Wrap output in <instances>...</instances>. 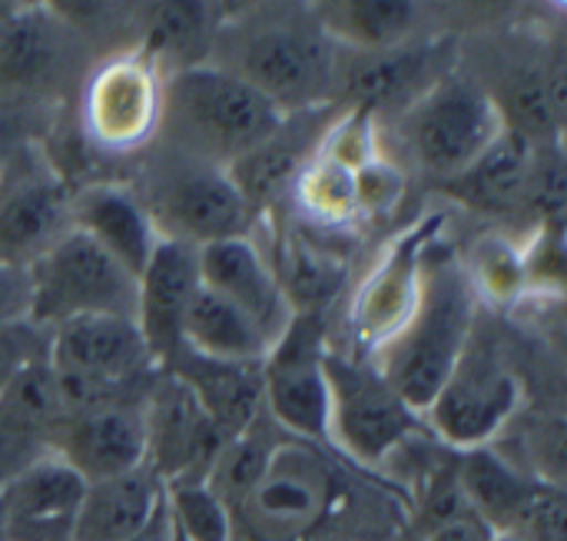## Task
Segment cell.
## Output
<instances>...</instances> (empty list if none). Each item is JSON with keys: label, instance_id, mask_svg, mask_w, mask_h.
I'll use <instances>...</instances> for the list:
<instances>
[{"label": "cell", "instance_id": "obj_1", "mask_svg": "<svg viewBox=\"0 0 567 541\" xmlns=\"http://www.w3.org/2000/svg\"><path fill=\"white\" fill-rule=\"evenodd\" d=\"M206 63H216L262 93L279 113L339 106L346 50L309 20H223Z\"/></svg>", "mask_w": 567, "mask_h": 541}, {"label": "cell", "instance_id": "obj_2", "mask_svg": "<svg viewBox=\"0 0 567 541\" xmlns=\"http://www.w3.org/2000/svg\"><path fill=\"white\" fill-rule=\"evenodd\" d=\"M475 309L468 269L449 253L439 259L425 253L412 316L385 346L369 356V363L412 412L422 416L452 376L478 326Z\"/></svg>", "mask_w": 567, "mask_h": 541}, {"label": "cell", "instance_id": "obj_3", "mask_svg": "<svg viewBox=\"0 0 567 541\" xmlns=\"http://www.w3.org/2000/svg\"><path fill=\"white\" fill-rule=\"evenodd\" d=\"M282 116L236 73L216 63H196L163 73L156 133H163L169 153L229 166L266 140Z\"/></svg>", "mask_w": 567, "mask_h": 541}, {"label": "cell", "instance_id": "obj_4", "mask_svg": "<svg viewBox=\"0 0 567 541\" xmlns=\"http://www.w3.org/2000/svg\"><path fill=\"white\" fill-rule=\"evenodd\" d=\"M136 196L146 206L159 239L186 243L193 249L216 239L249 236L252 229L249 206L226 166L199 163L179 153H166L150 170L146 186Z\"/></svg>", "mask_w": 567, "mask_h": 541}, {"label": "cell", "instance_id": "obj_5", "mask_svg": "<svg viewBox=\"0 0 567 541\" xmlns=\"http://www.w3.org/2000/svg\"><path fill=\"white\" fill-rule=\"evenodd\" d=\"M30 313L40 329L83 316L136 319V276L80 229H70L30 269Z\"/></svg>", "mask_w": 567, "mask_h": 541}, {"label": "cell", "instance_id": "obj_6", "mask_svg": "<svg viewBox=\"0 0 567 541\" xmlns=\"http://www.w3.org/2000/svg\"><path fill=\"white\" fill-rule=\"evenodd\" d=\"M502 133L505 120L492 93L455 70L402 113V143L409 156L445 183L468 170Z\"/></svg>", "mask_w": 567, "mask_h": 541}, {"label": "cell", "instance_id": "obj_7", "mask_svg": "<svg viewBox=\"0 0 567 541\" xmlns=\"http://www.w3.org/2000/svg\"><path fill=\"white\" fill-rule=\"evenodd\" d=\"M73 183L33 136L0 173V266L30 269L73 229Z\"/></svg>", "mask_w": 567, "mask_h": 541}, {"label": "cell", "instance_id": "obj_8", "mask_svg": "<svg viewBox=\"0 0 567 541\" xmlns=\"http://www.w3.org/2000/svg\"><path fill=\"white\" fill-rule=\"evenodd\" d=\"M326 386H329V439L349 459L362 466H379L409 446L422 416L412 412L382 372L369 359L349 353H326Z\"/></svg>", "mask_w": 567, "mask_h": 541}, {"label": "cell", "instance_id": "obj_9", "mask_svg": "<svg viewBox=\"0 0 567 541\" xmlns=\"http://www.w3.org/2000/svg\"><path fill=\"white\" fill-rule=\"evenodd\" d=\"M522 406V379L508 369V363L485 346L475 333L455 363L452 376L422 412L432 436L455 449H485L492 439L515 419Z\"/></svg>", "mask_w": 567, "mask_h": 541}, {"label": "cell", "instance_id": "obj_10", "mask_svg": "<svg viewBox=\"0 0 567 541\" xmlns=\"http://www.w3.org/2000/svg\"><path fill=\"white\" fill-rule=\"evenodd\" d=\"M326 353V319L296 316L262 359V409L269 422L312 446L329 439Z\"/></svg>", "mask_w": 567, "mask_h": 541}, {"label": "cell", "instance_id": "obj_11", "mask_svg": "<svg viewBox=\"0 0 567 541\" xmlns=\"http://www.w3.org/2000/svg\"><path fill=\"white\" fill-rule=\"evenodd\" d=\"M83 40L56 7H10L0 23V103L40 106L80 76Z\"/></svg>", "mask_w": 567, "mask_h": 541}, {"label": "cell", "instance_id": "obj_12", "mask_svg": "<svg viewBox=\"0 0 567 541\" xmlns=\"http://www.w3.org/2000/svg\"><path fill=\"white\" fill-rule=\"evenodd\" d=\"M163 73L140 50L110 57L83 80L80 123L103 153H133L156 136Z\"/></svg>", "mask_w": 567, "mask_h": 541}, {"label": "cell", "instance_id": "obj_13", "mask_svg": "<svg viewBox=\"0 0 567 541\" xmlns=\"http://www.w3.org/2000/svg\"><path fill=\"white\" fill-rule=\"evenodd\" d=\"M146 469L166 486H206L223 439L199 409L196 396L169 372L150 379L143 392Z\"/></svg>", "mask_w": 567, "mask_h": 541}, {"label": "cell", "instance_id": "obj_14", "mask_svg": "<svg viewBox=\"0 0 567 541\" xmlns=\"http://www.w3.org/2000/svg\"><path fill=\"white\" fill-rule=\"evenodd\" d=\"M439 226L442 216H425L422 223L395 236L375 259L369 276L359 283L349 309V329L352 343L365 353V359L379 346H385L412 316L422 283V263L432 239L439 236Z\"/></svg>", "mask_w": 567, "mask_h": 541}, {"label": "cell", "instance_id": "obj_15", "mask_svg": "<svg viewBox=\"0 0 567 541\" xmlns=\"http://www.w3.org/2000/svg\"><path fill=\"white\" fill-rule=\"evenodd\" d=\"M445 73H452V43L449 40H405L399 47L352 53L346 50L339 70V103L349 110H369L375 120L385 110L399 116L429 93Z\"/></svg>", "mask_w": 567, "mask_h": 541}, {"label": "cell", "instance_id": "obj_16", "mask_svg": "<svg viewBox=\"0 0 567 541\" xmlns=\"http://www.w3.org/2000/svg\"><path fill=\"white\" fill-rule=\"evenodd\" d=\"M339 110L342 106L329 103V106L286 113L266 140H259L249 153H243L236 163L226 166V173L233 176L236 190L249 206L252 223L266 213H276V206L289 203L296 180L319 153Z\"/></svg>", "mask_w": 567, "mask_h": 541}, {"label": "cell", "instance_id": "obj_17", "mask_svg": "<svg viewBox=\"0 0 567 541\" xmlns=\"http://www.w3.org/2000/svg\"><path fill=\"white\" fill-rule=\"evenodd\" d=\"M199 283L236 306L272 349L292 326V309L266 249L252 236L216 239L196 249Z\"/></svg>", "mask_w": 567, "mask_h": 541}, {"label": "cell", "instance_id": "obj_18", "mask_svg": "<svg viewBox=\"0 0 567 541\" xmlns=\"http://www.w3.org/2000/svg\"><path fill=\"white\" fill-rule=\"evenodd\" d=\"M140 402L143 396L63 419L53 432L50 452L63 459L86 486L146 466V432Z\"/></svg>", "mask_w": 567, "mask_h": 541}, {"label": "cell", "instance_id": "obj_19", "mask_svg": "<svg viewBox=\"0 0 567 541\" xmlns=\"http://www.w3.org/2000/svg\"><path fill=\"white\" fill-rule=\"evenodd\" d=\"M86 482L53 452L0 486V529L10 541H66Z\"/></svg>", "mask_w": 567, "mask_h": 541}, {"label": "cell", "instance_id": "obj_20", "mask_svg": "<svg viewBox=\"0 0 567 541\" xmlns=\"http://www.w3.org/2000/svg\"><path fill=\"white\" fill-rule=\"evenodd\" d=\"M326 506H329L326 469L306 449L282 442L269 462V472L236 512H246L256 532L269 535L272 541H289L312 529L326 516Z\"/></svg>", "mask_w": 567, "mask_h": 541}, {"label": "cell", "instance_id": "obj_21", "mask_svg": "<svg viewBox=\"0 0 567 541\" xmlns=\"http://www.w3.org/2000/svg\"><path fill=\"white\" fill-rule=\"evenodd\" d=\"M199 286L196 249L186 243L159 239L146 269L136 279V329L150 359L163 369L183 349V316Z\"/></svg>", "mask_w": 567, "mask_h": 541}, {"label": "cell", "instance_id": "obj_22", "mask_svg": "<svg viewBox=\"0 0 567 541\" xmlns=\"http://www.w3.org/2000/svg\"><path fill=\"white\" fill-rule=\"evenodd\" d=\"M163 372L176 376L199 402L223 442L262 419V363H219L179 349Z\"/></svg>", "mask_w": 567, "mask_h": 541}, {"label": "cell", "instance_id": "obj_23", "mask_svg": "<svg viewBox=\"0 0 567 541\" xmlns=\"http://www.w3.org/2000/svg\"><path fill=\"white\" fill-rule=\"evenodd\" d=\"M73 229L90 236L136 279L146 269L159 236L136 190L120 183H86L73 190Z\"/></svg>", "mask_w": 567, "mask_h": 541}, {"label": "cell", "instance_id": "obj_24", "mask_svg": "<svg viewBox=\"0 0 567 541\" xmlns=\"http://www.w3.org/2000/svg\"><path fill=\"white\" fill-rule=\"evenodd\" d=\"M166 486L146 469H133L116 479L90 482L83 489L73 529L66 541H126L133 539L159 509Z\"/></svg>", "mask_w": 567, "mask_h": 541}, {"label": "cell", "instance_id": "obj_25", "mask_svg": "<svg viewBox=\"0 0 567 541\" xmlns=\"http://www.w3.org/2000/svg\"><path fill=\"white\" fill-rule=\"evenodd\" d=\"M269 263L286 293L292 316L326 319V309L336 303V296L346 289L349 279L346 253L302 229L286 233L282 243L276 246V256H269Z\"/></svg>", "mask_w": 567, "mask_h": 541}, {"label": "cell", "instance_id": "obj_26", "mask_svg": "<svg viewBox=\"0 0 567 541\" xmlns=\"http://www.w3.org/2000/svg\"><path fill=\"white\" fill-rule=\"evenodd\" d=\"M535 146L525 136L505 130L468 170H462L455 180H449V193L462 200L472 210L482 213H512L522 210Z\"/></svg>", "mask_w": 567, "mask_h": 541}, {"label": "cell", "instance_id": "obj_27", "mask_svg": "<svg viewBox=\"0 0 567 541\" xmlns=\"http://www.w3.org/2000/svg\"><path fill=\"white\" fill-rule=\"evenodd\" d=\"M419 3L402 0H332L316 7V23L352 53L399 47L415 37Z\"/></svg>", "mask_w": 567, "mask_h": 541}, {"label": "cell", "instance_id": "obj_28", "mask_svg": "<svg viewBox=\"0 0 567 541\" xmlns=\"http://www.w3.org/2000/svg\"><path fill=\"white\" fill-rule=\"evenodd\" d=\"M183 349L219 363H262L269 353L259 329L203 283L183 316Z\"/></svg>", "mask_w": 567, "mask_h": 541}, {"label": "cell", "instance_id": "obj_29", "mask_svg": "<svg viewBox=\"0 0 567 541\" xmlns=\"http://www.w3.org/2000/svg\"><path fill=\"white\" fill-rule=\"evenodd\" d=\"M455 466H458V489H462L465 506L495 535H502L512 525V519H515L518 506L525 502L528 489L535 486V476L522 472L515 462H508L492 446L458 452Z\"/></svg>", "mask_w": 567, "mask_h": 541}, {"label": "cell", "instance_id": "obj_30", "mask_svg": "<svg viewBox=\"0 0 567 541\" xmlns=\"http://www.w3.org/2000/svg\"><path fill=\"white\" fill-rule=\"evenodd\" d=\"M289 203L296 206L299 223L319 229H349L359 220L355 210V173L342 163L316 153L312 163L296 180Z\"/></svg>", "mask_w": 567, "mask_h": 541}, {"label": "cell", "instance_id": "obj_31", "mask_svg": "<svg viewBox=\"0 0 567 541\" xmlns=\"http://www.w3.org/2000/svg\"><path fill=\"white\" fill-rule=\"evenodd\" d=\"M279 446L282 442H276L269 436V429H262V422L249 426L243 436H236L223 446V452L216 456V462L209 469L206 489L229 509V516L256 492V486L269 472V462L279 452Z\"/></svg>", "mask_w": 567, "mask_h": 541}, {"label": "cell", "instance_id": "obj_32", "mask_svg": "<svg viewBox=\"0 0 567 541\" xmlns=\"http://www.w3.org/2000/svg\"><path fill=\"white\" fill-rule=\"evenodd\" d=\"M166 506L183 541H236L229 509L206 486H173Z\"/></svg>", "mask_w": 567, "mask_h": 541}, {"label": "cell", "instance_id": "obj_33", "mask_svg": "<svg viewBox=\"0 0 567 541\" xmlns=\"http://www.w3.org/2000/svg\"><path fill=\"white\" fill-rule=\"evenodd\" d=\"M522 541H567L565 489L545 479H535L525 502L518 506L512 525L502 532Z\"/></svg>", "mask_w": 567, "mask_h": 541}, {"label": "cell", "instance_id": "obj_34", "mask_svg": "<svg viewBox=\"0 0 567 541\" xmlns=\"http://www.w3.org/2000/svg\"><path fill=\"white\" fill-rule=\"evenodd\" d=\"M478 273H468L472 289H485L492 299H515L518 289L525 286V269L528 259H522V253L505 243V239H485L478 249Z\"/></svg>", "mask_w": 567, "mask_h": 541}, {"label": "cell", "instance_id": "obj_35", "mask_svg": "<svg viewBox=\"0 0 567 541\" xmlns=\"http://www.w3.org/2000/svg\"><path fill=\"white\" fill-rule=\"evenodd\" d=\"M402 196H405V173L385 153H379L375 160H369L365 166L355 170V210H359V216L379 220V216L399 210Z\"/></svg>", "mask_w": 567, "mask_h": 541}, {"label": "cell", "instance_id": "obj_36", "mask_svg": "<svg viewBox=\"0 0 567 541\" xmlns=\"http://www.w3.org/2000/svg\"><path fill=\"white\" fill-rule=\"evenodd\" d=\"M47 359V329L30 319L0 326V392L33 363Z\"/></svg>", "mask_w": 567, "mask_h": 541}, {"label": "cell", "instance_id": "obj_37", "mask_svg": "<svg viewBox=\"0 0 567 541\" xmlns=\"http://www.w3.org/2000/svg\"><path fill=\"white\" fill-rule=\"evenodd\" d=\"M40 106H27V103H0V173L7 166V160L13 156V150L27 140H33V120H37Z\"/></svg>", "mask_w": 567, "mask_h": 541}, {"label": "cell", "instance_id": "obj_38", "mask_svg": "<svg viewBox=\"0 0 567 541\" xmlns=\"http://www.w3.org/2000/svg\"><path fill=\"white\" fill-rule=\"evenodd\" d=\"M30 313V276L27 269L0 266V326L20 323Z\"/></svg>", "mask_w": 567, "mask_h": 541}, {"label": "cell", "instance_id": "obj_39", "mask_svg": "<svg viewBox=\"0 0 567 541\" xmlns=\"http://www.w3.org/2000/svg\"><path fill=\"white\" fill-rule=\"evenodd\" d=\"M495 539V532L472 512V509H465V512H458V516H452V519H445L442 525H435V529H429L422 541H492Z\"/></svg>", "mask_w": 567, "mask_h": 541}, {"label": "cell", "instance_id": "obj_40", "mask_svg": "<svg viewBox=\"0 0 567 541\" xmlns=\"http://www.w3.org/2000/svg\"><path fill=\"white\" fill-rule=\"evenodd\" d=\"M126 541H176V529H173V516H169V506H166V496L156 509V516Z\"/></svg>", "mask_w": 567, "mask_h": 541}, {"label": "cell", "instance_id": "obj_41", "mask_svg": "<svg viewBox=\"0 0 567 541\" xmlns=\"http://www.w3.org/2000/svg\"><path fill=\"white\" fill-rule=\"evenodd\" d=\"M492 541H522V539H512V535H495Z\"/></svg>", "mask_w": 567, "mask_h": 541}, {"label": "cell", "instance_id": "obj_42", "mask_svg": "<svg viewBox=\"0 0 567 541\" xmlns=\"http://www.w3.org/2000/svg\"><path fill=\"white\" fill-rule=\"evenodd\" d=\"M0 541H10V539H7V532H3V529H0Z\"/></svg>", "mask_w": 567, "mask_h": 541}]
</instances>
